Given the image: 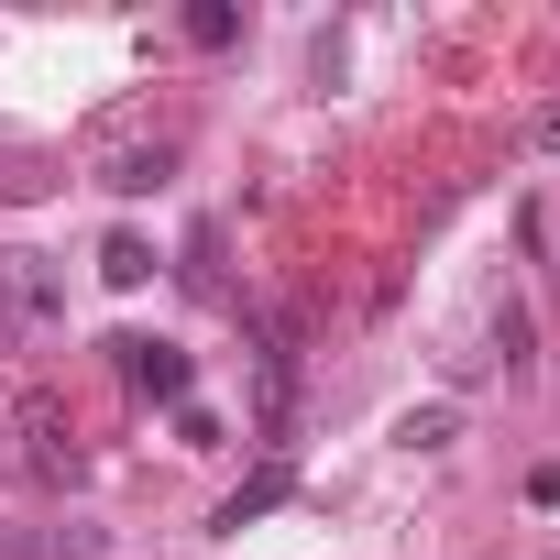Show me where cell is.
<instances>
[{
	"label": "cell",
	"instance_id": "4",
	"mask_svg": "<svg viewBox=\"0 0 560 560\" xmlns=\"http://www.w3.org/2000/svg\"><path fill=\"white\" fill-rule=\"evenodd\" d=\"M23 462H34L45 483H78V440H67L56 396H23Z\"/></svg>",
	"mask_w": 560,
	"mask_h": 560
},
{
	"label": "cell",
	"instance_id": "3",
	"mask_svg": "<svg viewBox=\"0 0 560 560\" xmlns=\"http://www.w3.org/2000/svg\"><path fill=\"white\" fill-rule=\"evenodd\" d=\"M110 352H121V385H132V396L187 407V352H176V341H110Z\"/></svg>",
	"mask_w": 560,
	"mask_h": 560
},
{
	"label": "cell",
	"instance_id": "7",
	"mask_svg": "<svg viewBox=\"0 0 560 560\" xmlns=\"http://www.w3.org/2000/svg\"><path fill=\"white\" fill-rule=\"evenodd\" d=\"M396 440H407V451H451V440H462V407H407Z\"/></svg>",
	"mask_w": 560,
	"mask_h": 560
},
{
	"label": "cell",
	"instance_id": "8",
	"mask_svg": "<svg viewBox=\"0 0 560 560\" xmlns=\"http://www.w3.org/2000/svg\"><path fill=\"white\" fill-rule=\"evenodd\" d=\"M187 45H209V56L242 45V12H231V0H198V12H187Z\"/></svg>",
	"mask_w": 560,
	"mask_h": 560
},
{
	"label": "cell",
	"instance_id": "6",
	"mask_svg": "<svg viewBox=\"0 0 560 560\" xmlns=\"http://www.w3.org/2000/svg\"><path fill=\"white\" fill-rule=\"evenodd\" d=\"M100 287H121V298L154 287V242H143V231H110V242H100Z\"/></svg>",
	"mask_w": 560,
	"mask_h": 560
},
{
	"label": "cell",
	"instance_id": "5",
	"mask_svg": "<svg viewBox=\"0 0 560 560\" xmlns=\"http://www.w3.org/2000/svg\"><path fill=\"white\" fill-rule=\"evenodd\" d=\"M287 483H298V472H287V462H264V472H253V483H231V494H220V516H209V527H253V516H264V505H287Z\"/></svg>",
	"mask_w": 560,
	"mask_h": 560
},
{
	"label": "cell",
	"instance_id": "2",
	"mask_svg": "<svg viewBox=\"0 0 560 560\" xmlns=\"http://www.w3.org/2000/svg\"><path fill=\"white\" fill-rule=\"evenodd\" d=\"M165 176H176V132H132V121L100 132V187L143 198V187H165Z\"/></svg>",
	"mask_w": 560,
	"mask_h": 560
},
{
	"label": "cell",
	"instance_id": "9",
	"mask_svg": "<svg viewBox=\"0 0 560 560\" xmlns=\"http://www.w3.org/2000/svg\"><path fill=\"white\" fill-rule=\"evenodd\" d=\"M0 319H12V275H0Z\"/></svg>",
	"mask_w": 560,
	"mask_h": 560
},
{
	"label": "cell",
	"instance_id": "1",
	"mask_svg": "<svg viewBox=\"0 0 560 560\" xmlns=\"http://www.w3.org/2000/svg\"><path fill=\"white\" fill-rule=\"evenodd\" d=\"M253 407H264V440L298 429V319L287 308H253Z\"/></svg>",
	"mask_w": 560,
	"mask_h": 560
}]
</instances>
